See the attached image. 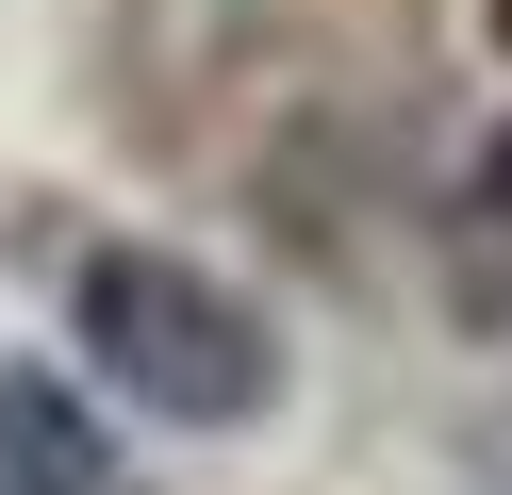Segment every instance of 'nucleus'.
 <instances>
[{
	"label": "nucleus",
	"instance_id": "nucleus-2",
	"mask_svg": "<svg viewBox=\"0 0 512 495\" xmlns=\"http://www.w3.org/2000/svg\"><path fill=\"white\" fill-rule=\"evenodd\" d=\"M446 314L512 330V132L463 165V198H446Z\"/></svg>",
	"mask_w": 512,
	"mask_h": 495
},
{
	"label": "nucleus",
	"instance_id": "nucleus-1",
	"mask_svg": "<svg viewBox=\"0 0 512 495\" xmlns=\"http://www.w3.org/2000/svg\"><path fill=\"white\" fill-rule=\"evenodd\" d=\"M67 347L149 429H265V396H281V314L248 281H215L199 248H149V231H100L67 264Z\"/></svg>",
	"mask_w": 512,
	"mask_h": 495
}]
</instances>
